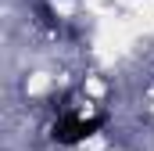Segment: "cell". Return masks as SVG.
<instances>
[{
	"label": "cell",
	"mask_w": 154,
	"mask_h": 151,
	"mask_svg": "<svg viewBox=\"0 0 154 151\" xmlns=\"http://www.w3.org/2000/svg\"><path fill=\"white\" fill-rule=\"evenodd\" d=\"M104 126V119L100 115H93V119H86V115H75V112H65L57 122H54V130H50V137L57 140V144H79V140H86V137H93L97 130Z\"/></svg>",
	"instance_id": "1"
}]
</instances>
